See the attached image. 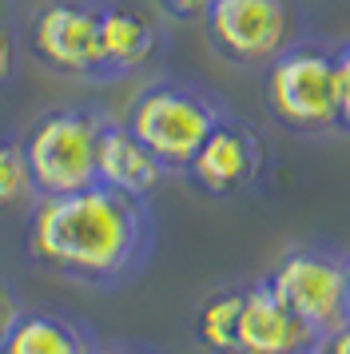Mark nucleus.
Listing matches in <instances>:
<instances>
[{"mask_svg": "<svg viewBox=\"0 0 350 354\" xmlns=\"http://www.w3.org/2000/svg\"><path fill=\"white\" fill-rule=\"evenodd\" d=\"M159 223L151 199L92 183L84 192L40 195L24 211V259L40 274L88 290L136 283L156 255Z\"/></svg>", "mask_w": 350, "mask_h": 354, "instance_id": "obj_1", "label": "nucleus"}, {"mask_svg": "<svg viewBox=\"0 0 350 354\" xmlns=\"http://www.w3.org/2000/svg\"><path fill=\"white\" fill-rule=\"evenodd\" d=\"M227 112L231 108L215 88L179 76H156L127 100L124 124L172 176H183Z\"/></svg>", "mask_w": 350, "mask_h": 354, "instance_id": "obj_2", "label": "nucleus"}, {"mask_svg": "<svg viewBox=\"0 0 350 354\" xmlns=\"http://www.w3.org/2000/svg\"><path fill=\"white\" fill-rule=\"evenodd\" d=\"M108 120L100 104H52L20 131L36 199L100 183V140Z\"/></svg>", "mask_w": 350, "mask_h": 354, "instance_id": "obj_3", "label": "nucleus"}, {"mask_svg": "<svg viewBox=\"0 0 350 354\" xmlns=\"http://www.w3.org/2000/svg\"><path fill=\"white\" fill-rule=\"evenodd\" d=\"M263 108L275 128L299 140L338 136V88H334V44L299 40L270 68H263Z\"/></svg>", "mask_w": 350, "mask_h": 354, "instance_id": "obj_4", "label": "nucleus"}, {"mask_svg": "<svg viewBox=\"0 0 350 354\" xmlns=\"http://www.w3.org/2000/svg\"><path fill=\"white\" fill-rule=\"evenodd\" d=\"M100 17L104 0H44L24 24V56L48 76L88 88H108L104 48H100Z\"/></svg>", "mask_w": 350, "mask_h": 354, "instance_id": "obj_5", "label": "nucleus"}, {"mask_svg": "<svg viewBox=\"0 0 350 354\" xmlns=\"http://www.w3.org/2000/svg\"><path fill=\"white\" fill-rule=\"evenodd\" d=\"M203 36L227 68L263 72L306 40V17L299 0H219L203 17Z\"/></svg>", "mask_w": 350, "mask_h": 354, "instance_id": "obj_6", "label": "nucleus"}, {"mask_svg": "<svg viewBox=\"0 0 350 354\" xmlns=\"http://www.w3.org/2000/svg\"><path fill=\"white\" fill-rule=\"evenodd\" d=\"M263 283L318 338H331L342 322H350V255L334 247H286L263 274Z\"/></svg>", "mask_w": 350, "mask_h": 354, "instance_id": "obj_7", "label": "nucleus"}, {"mask_svg": "<svg viewBox=\"0 0 350 354\" xmlns=\"http://www.w3.org/2000/svg\"><path fill=\"white\" fill-rule=\"evenodd\" d=\"M267 167H270V147L259 136V128L227 112L215 124V131L203 140V147L195 151L183 179L203 199L227 203V199H243V195L259 192L263 179H267Z\"/></svg>", "mask_w": 350, "mask_h": 354, "instance_id": "obj_8", "label": "nucleus"}, {"mask_svg": "<svg viewBox=\"0 0 350 354\" xmlns=\"http://www.w3.org/2000/svg\"><path fill=\"white\" fill-rule=\"evenodd\" d=\"M100 48H104V72L108 84L140 76L167 56V28L159 12L131 4V0H104L100 17Z\"/></svg>", "mask_w": 350, "mask_h": 354, "instance_id": "obj_9", "label": "nucleus"}, {"mask_svg": "<svg viewBox=\"0 0 350 354\" xmlns=\"http://www.w3.org/2000/svg\"><path fill=\"white\" fill-rule=\"evenodd\" d=\"M315 346H322V338L311 335L279 303V295L263 279L243 287L239 322H235V354H306Z\"/></svg>", "mask_w": 350, "mask_h": 354, "instance_id": "obj_10", "label": "nucleus"}, {"mask_svg": "<svg viewBox=\"0 0 350 354\" xmlns=\"http://www.w3.org/2000/svg\"><path fill=\"white\" fill-rule=\"evenodd\" d=\"M100 346L104 342L80 315L28 306L0 342V354H100Z\"/></svg>", "mask_w": 350, "mask_h": 354, "instance_id": "obj_11", "label": "nucleus"}, {"mask_svg": "<svg viewBox=\"0 0 350 354\" xmlns=\"http://www.w3.org/2000/svg\"><path fill=\"white\" fill-rule=\"evenodd\" d=\"M167 179H172V171L127 131L124 120L111 115L108 128H104V140H100V183L127 195H140V199H151Z\"/></svg>", "mask_w": 350, "mask_h": 354, "instance_id": "obj_12", "label": "nucleus"}, {"mask_svg": "<svg viewBox=\"0 0 350 354\" xmlns=\"http://www.w3.org/2000/svg\"><path fill=\"white\" fill-rule=\"evenodd\" d=\"M247 283H227V287L207 290L191 310V342L203 354H235V322Z\"/></svg>", "mask_w": 350, "mask_h": 354, "instance_id": "obj_13", "label": "nucleus"}, {"mask_svg": "<svg viewBox=\"0 0 350 354\" xmlns=\"http://www.w3.org/2000/svg\"><path fill=\"white\" fill-rule=\"evenodd\" d=\"M32 199H36V187H32L20 136L0 131V215H8V211H28Z\"/></svg>", "mask_w": 350, "mask_h": 354, "instance_id": "obj_14", "label": "nucleus"}, {"mask_svg": "<svg viewBox=\"0 0 350 354\" xmlns=\"http://www.w3.org/2000/svg\"><path fill=\"white\" fill-rule=\"evenodd\" d=\"M24 64V36H20V20L0 8V92L20 76Z\"/></svg>", "mask_w": 350, "mask_h": 354, "instance_id": "obj_15", "label": "nucleus"}, {"mask_svg": "<svg viewBox=\"0 0 350 354\" xmlns=\"http://www.w3.org/2000/svg\"><path fill=\"white\" fill-rule=\"evenodd\" d=\"M334 88H338V136H350V40L334 44Z\"/></svg>", "mask_w": 350, "mask_h": 354, "instance_id": "obj_16", "label": "nucleus"}, {"mask_svg": "<svg viewBox=\"0 0 350 354\" xmlns=\"http://www.w3.org/2000/svg\"><path fill=\"white\" fill-rule=\"evenodd\" d=\"M159 17L175 20V24H203V17L219 4V0H151Z\"/></svg>", "mask_w": 350, "mask_h": 354, "instance_id": "obj_17", "label": "nucleus"}, {"mask_svg": "<svg viewBox=\"0 0 350 354\" xmlns=\"http://www.w3.org/2000/svg\"><path fill=\"white\" fill-rule=\"evenodd\" d=\"M28 306H24V295H20V287H16L8 274L0 271V342L8 338V330L16 326V319L24 315Z\"/></svg>", "mask_w": 350, "mask_h": 354, "instance_id": "obj_18", "label": "nucleus"}, {"mask_svg": "<svg viewBox=\"0 0 350 354\" xmlns=\"http://www.w3.org/2000/svg\"><path fill=\"white\" fill-rule=\"evenodd\" d=\"M322 354H350V322H342L331 338H322Z\"/></svg>", "mask_w": 350, "mask_h": 354, "instance_id": "obj_19", "label": "nucleus"}, {"mask_svg": "<svg viewBox=\"0 0 350 354\" xmlns=\"http://www.w3.org/2000/svg\"><path fill=\"white\" fill-rule=\"evenodd\" d=\"M100 354H163V351L147 346V342H108V346H100Z\"/></svg>", "mask_w": 350, "mask_h": 354, "instance_id": "obj_20", "label": "nucleus"}, {"mask_svg": "<svg viewBox=\"0 0 350 354\" xmlns=\"http://www.w3.org/2000/svg\"><path fill=\"white\" fill-rule=\"evenodd\" d=\"M306 354H322V346H315V351H306Z\"/></svg>", "mask_w": 350, "mask_h": 354, "instance_id": "obj_21", "label": "nucleus"}]
</instances>
